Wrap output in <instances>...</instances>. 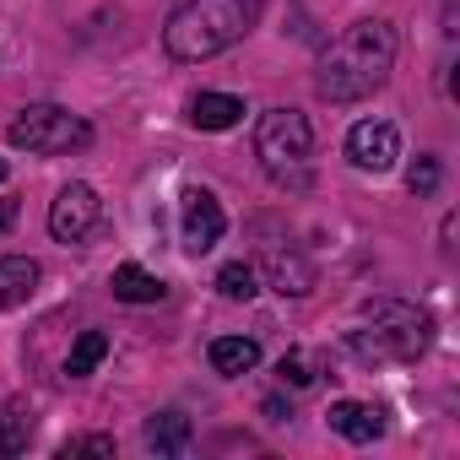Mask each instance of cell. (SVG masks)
Returning a JSON list of instances; mask_svg holds the SVG:
<instances>
[{"label": "cell", "instance_id": "22", "mask_svg": "<svg viewBox=\"0 0 460 460\" xmlns=\"http://www.w3.org/2000/svg\"><path fill=\"white\" fill-rule=\"evenodd\" d=\"M12 222H17V200H12V195H0V234H6Z\"/></svg>", "mask_w": 460, "mask_h": 460}, {"label": "cell", "instance_id": "10", "mask_svg": "<svg viewBox=\"0 0 460 460\" xmlns=\"http://www.w3.org/2000/svg\"><path fill=\"white\" fill-rule=\"evenodd\" d=\"M331 428H336L341 438H352V444H374V438L385 433V411L368 406V401H336V406H331Z\"/></svg>", "mask_w": 460, "mask_h": 460}, {"label": "cell", "instance_id": "19", "mask_svg": "<svg viewBox=\"0 0 460 460\" xmlns=\"http://www.w3.org/2000/svg\"><path fill=\"white\" fill-rule=\"evenodd\" d=\"M28 433H33V417H22V411H6V433H0V455L22 449V444H28Z\"/></svg>", "mask_w": 460, "mask_h": 460}, {"label": "cell", "instance_id": "17", "mask_svg": "<svg viewBox=\"0 0 460 460\" xmlns=\"http://www.w3.org/2000/svg\"><path fill=\"white\" fill-rule=\"evenodd\" d=\"M103 358H109V336H103V331H82V341H76L71 358H66V374H71V379H87Z\"/></svg>", "mask_w": 460, "mask_h": 460}, {"label": "cell", "instance_id": "15", "mask_svg": "<svg viewBox=\"0 0 460 460\" xmlns=\"http://www.w3.org/2000/svg\"><path fill=\"white\" fill-rule=\"evenodd\" d=\"M109 288H114V298H119V304H157V298L168 293V288H163L152 271H141V266H114Z\"/></svg>", "mask_w": 460, "mask_h": 460}, {"label": "cell", "instance_id": "14", "mask_svg": "<svg viewBox=\"0 0 460 460\" xmlns=\"http://www.w3.org/2000/svg\"><path fill=\"white\" fill-rule=\"evenodd\" d=\"M190 438H195V428H190L184 411H157V417H146V449H157V455H184Z\"/></svg>", "mask_w": 460, "mask_h": 460}, {"label": "cell", "instance_id": "5", "mask_svg": "<svg viewBox=\"0 0 460 460\" xmlns=\"http://www.w3.org/2000/svg\"><path fill=\"white\" fill-rule=\"evenodd\" d=\"M12 146L22 152H39V157H55V152H82L93 141V125L76 119L71 109H55V103H33L12 119Z\"/></svg>", "mask_w": 460, "mask_h": 460}, {"label": "cell", "instance_id": "2", "mask_svg": "<svg viewBox=\"0 0 460 460\" xmlns=\"http://www.w3.org/2000/svg\"><path fill=\"white\" fill-rule=\"evenodd\" d=\"M261 17V0H184L163 28V49L184 66L234 49Z\"/></svg>", "mask_w": 460, "mask_h": 460}, {"label": "cell", "instance_id": "9", "mask_svg": "<svg viewBox=\"0 0 460 460\" xmlns=\"http://www.w3.org/2000/svg\"><path fill=\"white\" fill-rule=\"evenodd\" d=\"M261 266H266V277H271V288H277V293H293V298H304V293L314 288V266H309L298 250H282V244H271Z\"/></svg>", "mask_w": 460, "mask_h": 460}, {"label": "cell", "instance_id": "8", "mask_svg": "<svg viewBox=\"0 0 460 460\" xmlns=\"http://www.w3.org/2000/svg\"><path fill=\"white\" fill-rule=\"evenodd\" d=\"M222 234H227V217H222L217 195L200 190V184H190V190H184V250H190V255H206Z\"/></svg>", "mask_w": 460, "mask_h": 460}, {"label": "cell", "instance_id": "6", "mask_svg": "<svg viewBox=\"0 0 460 460\" xmlns=\"http://www.w3.org/2000/svg\"><path fill=\"white\" fill-rule=\"evenodd\" d=\"M98 217H103L98 190L82 184V179H71V184L55 195V206H49V234H55L60 244H76V239H87L93 227H98Z\"/></svg>", "mask_w": 460, "mask_h": 460}, {"label": "cell", "instance_id": "23", "mask_svg": "<svg viewBox=\"0 0 460 460\" xmlns=\"http://www.w3.org/2000/svg\"><path fill=\"white\" fill-rule=\"evenodd\" d=\"M6 173H12V163H6V157H0V184H6Z\"/></svg>", "mask_w": 460, "mask_h": 460}, {"label": "cell", "instance_id": "16", "mask_svg": "<svg viewBox=\"0 0 460 460\" xmlns=\"http://www.w3.org/2000/svg\"><path fill=\"white\" fill-rule=\"evenodd\" d=\"M217 293H222L227 304H250V298L261 293V277H255V266H244V261L222 266V271H217Z\"/></svg>", "mask_w": 460, "mask_h": 460}, {"label": "cell", "instance_id": "1", "mask_svg": "<svg viewBox=\"0 0 460 460\" xmlns=\"http://www.w3.org/2000/svg\"><path fill=\"white\" fill-rule=\"evenodd\" d=\"M390 71H395V28L379 17H363L325 49L314 87L331 103H358V98L379 93L390 82Z\"/></svg>", "mask_w": 460, "mask_h": 460}, {"label": "cell", "instance_id": "7", "mask_svg": "<svg viewBox=\"0 0 460 460\" xmlns=\"http://www.w3.org/2000/svg\"><path fill=\"white\" fill-rule=\"evenodd\" d=\"M347 157H352V168H363V173H385V168H395V157H401V130H395L390 119H363V125H352V136H347Z\"/></svg>", "mask_w": 460, "mask_h": 460}, {"label": "cell", "instance_id": "12", "mask_svg": "<svg viewBox=\"0 0 460 460\" xmlns=\"http://www.w3.org/2000/svg\"><path fill=\"white\" fill-rule=\"evenodd\" d=\"M239 119H244V103L234 93H200L190 103V125L195 130H234Z\"/></svg>", "mask_w": 460, "mask_h": 460}, {"label": "cell", "instance_id": "11", "mask_svg": "<svg viewBox=\"0 0 460 460\" xmlns=\"http://www.w3.org/2000/svg\"><path fill=\"white\" fill-rule=\"evenodd\" d=\"M39 293V261L28 255H6L0 261V309H17Z\"/></svg>", "mask_w": 460, "mask_h": 460}, {"label": "cell", "instance_id": "21", "mask_svg": "<svg viewBox=\"0 0 460 460\" xmlns=\"http://www.w3.org/2000/svg\"><path fill=\"white\" fill-rule=\"evenodd\" d=\"M60 455H114V438H103V433H87V438H71Z\"/></svg>", "mask_w": 460, "mask_h": 460}, {"label": "cell", "instance_id": "3", "mask_svg": "<svg viewBox=\"0 0 460 460\" xmlns=\"http://www.w3.org/2000/svg\"><path fill=\"white\" fill-rule=\"evenodd\" d=\"M363 320H368V331L347 336L352 358H363V363H406V358L428 352V341H433V320L411 304H368Z\"/></svg>", "mask_w": 460, "mask_h": 460}, {"label": "cell", "instance_id": "13", "mask_svg": "<svg viewBox=\"0 0 460 460\" xmlns=\"http://www.w3.org/2000/svg\"><path fill=\"white\" fill-rule=\"evenodd\" d=\"M255 363H261V341H255V336H217V341H211V368L227 374V379L250 374Z\"/></svg>", "mask_w": 460, "mask_h": 460}, {"label": "cell", "instance_id": "4", "mask_svg": "<svg viewBox=\"0 0 460 460\" xmlns=\"http://www.w3.org/2000/svg\"><path fill=\"white\" fill-rule=\"evenodd\" d=\"M309 152H314V130L298 109H266L255 125V157L277 184L304 190L309 184Z\"/></svg>", "mask_w": 460, "mask_h": 460}, {"label": "cell", "instance_id": "18", "mask_svg": "<svg viewBox=\"0 0 460 460\" xmlns=\"http://www.w3.org/2000/svg\"><path fill=\"white\" fill-rule=\"evenodd\" d=\"M406 184H411V195L428 200V195L438 190V157H417V163L406 168Z\"/></svg>", "mask_w": 460, "mask_h": 460}, {"label": "cell", "instance_id": "20", "mask_svg": "<svg viewBox=\"0 0 460 460\" xmlns=\"http://www.w3.org/2000/svg\"><path fill=\"white\" fill-rule=\"evenodd\" d=\"M282 379H288V385H314L309 358H304V352H288V358H282Z\"/></svg>", "mask_w": 460, "mask_h": 460}]
</instances>
